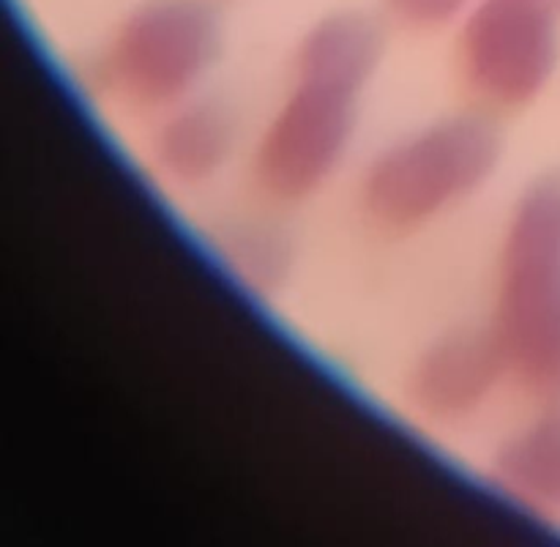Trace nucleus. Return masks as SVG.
<instances>
[{
  "mask_svg": "<svg viewBox=\"0 0 560 547\" xmlns=\"http://www.w3.org/2000/svg\"><path fill=\"white\" fill-rule=\"evenodd\" d=\"M492 331L520 386L560 397V173L539 175L514 202Z\"/></svg>",
  "mask_w": 560,
  "mask_h": 547,
  "instance_id": "nucleus-1",
  "label": "nucleus"
},
{
  "mask_svg": "<svg viewBox=\"0 0 560 547\" xmlns=\"http://www.w3.org/2000/svg\"><path fill=\"white\" fill-rule=\"evenodd\" d=\"M501 135L476 115H452L388 146L366 167L361 208L386 230H416L481 189L501 162Z\"/></svg>",
  "mask_w": 560,
  "mask_h": 547,
  "instance_id": "nucleus-2",
  "label": "nucleus"
},
{
  "mask_svg": "<svg viewBox=\"0 0 560 547\" xmlns=\"http://www.w3.org/2000/svg\"><path fill=\"white\" fill-rule=\"evenodd\" d=\"M222 47V25L206 0H145L109 42L102 80L137 107L184 98L211 71Z\"/></svg>",
  "mask_w": 560,
  "mask_h": 547,
  "instance_id": "nucleus-3",
  "label": "nucleus"
},
{
  "mask_svg": "<svg viewBox=\"0 0 560 547\" xmlns=\"http://www.w3.org/2000/svg\"><path fill=\"white\" fill-rule=\"evenodd\" d=\"M359 96L337 82L295 77L255 151V175L268 195L304 200L331 178L353 140Z\"/></svg>",
  "mask_w": 560,
  "mask_h": 547,
  "instance_id": "nucleus-4",
  "label": "nucleus"
},
{
  "mask_svg": "<svg viewBox=\"0 0 560 547\" xmlns=\"http://www.w3.org/2000/svg\"><path fill=\"white\" fill-rule=\"evenodd\" d=\"M465 80L498 107L530 104L556 74L558 14L541 0H479L459 38Z\"/></svg>",
  "mask_w": 560,
  "mask_h": 547,
  "instance_id": "nucleus-5",
  "label": "nucleus"
},
{
  "mask_svg": "<svg viewBox=\"0 0 560 547\" xmlns=\"http://www.w3.org/2000/svg\"><path fill=\"white\" fill-rule=\"evenodd\" d=\"M503 372L509 366L495 331L452 328L421 350L405 392L421 416L454 424L485 408Z\"/></svg>",
  "mask_w": 560,
  "mask_h": 547,
  "instance_id": "nucleus-6",
  "label": "nucleus"
},
{
  "mask_svg": "<svg viewBox=\"0 0 560 547\" xmlns=\"http://www.w3.org/2000/svg\"><path fill=\"white\" fill-rule=\"evenodd\" d=\"M235 148V118L219 98H195L175 109L153 142L156 167L170 181L197 186L228 164Z\"/></svg>",
  "mask_w": 560,
  "mask_h": 547,
  "instance_id": "nucleus-7",
  "label": "nucleus"
},
{
  "mask_svg": "<svg viewBox=\"0 0 560 547\" xmlns=\"http://www.w3.org/2000/svg\"><path fill=\"white\" fill-rule=\"evenodd\" d=\"M383 55L375 20L361 11H334L310 27L295 49V77L337 82L364 91Z\"/></svg>",
  "mask_w": 560,
  "mask_h": 547,
  "instance_id": "nucleus-8",
  "label": "nucleus"
},
{
  "mask_svg": "<svg viewBox=\"0 0 560 547\" xmlns=\"http://www.w3.org/2000/svg\"><path fill=\"white\" fill-rule=\"evenodd\" d=\"M495 476L520 501L560 507V408L530 421L498 449Z\"/></svg>",
  "mask_w": 560,
  "mask_h": 547,
  "instance_id": "nucleus-9",
  "label": "nucleus"
},
{
  "mask_svg": "<svg viewBox=\"0 0 560 547\" xmlns=\"http://www.w3.org/2000/svg\"><path fill=\"white\" fill-rule=\"evenodd\" d=\"M219 249L233 277L257 293L282 288L293 266V244L271 224H238L222 235Z\"/></svg>",
  "mask_w": 560,
  "mask_h": 547,
  "instance_id": "nucleus-10",
  "label": "nucleus"
},
{
  "mask_svg": "<svg viewBox=\"0 0 560 547\" xmlns=\"http://www.w3.org/2000/svg\"><path fill=\"white\" fill-rule=\"evenodd\" d=\"M470 0H386L388 14L413 31H435L457 20Z\"/></svg>",
  "mask_w": 560,
  "mask_h": 547,
  "instance_id": "nucleus-11",
  "label": "nucleus"
}]
</instances>
